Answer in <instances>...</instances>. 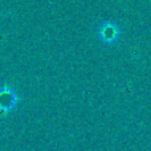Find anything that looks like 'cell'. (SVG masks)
<instances>
[{"label":"cell","mask_w":151,"mask_h":151,"mask_svg":"<svg viewBox=\"0 0 151 151\" xmlns=\"http://www.w3.org/2000/svg\"><path fill=\"white\" fill-rule=\"evenodd\" d=\"M16 102V96L12 90H9L8 88H3L0 90V107L1 109H9L11 106H13Z\"/></svg>","instance_id":"cell-2"},{"label":"cell","mask_w":151,"mask_h":151,"mask_svg":"<svg viewBox=\"0 0 151 151\" xmlns=\"http://www.w3.org/2000/svg\"><path fill=\"white\" fill-rule=\"evenodd\" d=\"M98 35L102 39V41L109 42L110 44V42H114L115 40L118 39V36H119V29H118V27L115 25L114 23H111V21H106V23L99 28Z\"/></svg>","instance_id":"cell-1"}]
</instances>
